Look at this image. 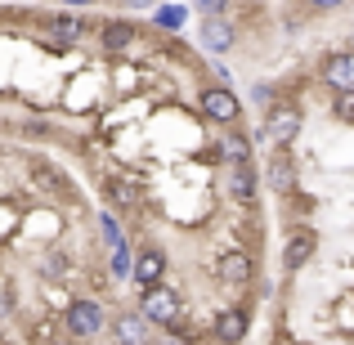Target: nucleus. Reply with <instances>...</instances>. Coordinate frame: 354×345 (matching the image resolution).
Masks as SVG:
<instances>
[{
  "label": "nucleus",
  "mask_w": 354,
  "mask_h": 345,
  "mask_svg": "<svg viewBox=\"0 0 354 345\" xmlns=\"http://www.w3.org/2000/svg\"><path fill=\"white\" fill-rule=\"evenodd\" d=\"M319 77H323V86H332V95H337V90H354V54L350 50L323 54Z\"/></svg>",
  "instance_id": "0eeeda50"
},
{
  "label": "nucleus",
  "mask_w": 354,
  "mask_h": 345,
  "mask_svg": "<svg viewBox=\"0 0 354 345\" xmlns=\"http://www.w3.org/2000/svg\"><path fill=\"white\" fill-rule=\"evenodd\" d=\"M265 184L278 198L296 193V166H292V157H287V148H274V157H269V166H265Z\"/></svg>",
  "instance_id": "1a4fd4ad"
},
{
  "label": "nucleus",
  "mask_w": 354,
  "mask_h": 345,
  "mask_svg": "<svg viewBox=\"0 0 354 345\" xmlns=\"http://www.w3.org/2000/svg\"><path fill=\"white\" fill-rule=\"evenodd\" d=\"M198 108H202V117L216 121V126H234L242 117V99L229 86H202L198 90Z\"/></svg>",
  "instance_id": "20e7f679"
},
{
  "label": "nucleus",
  "mask_w": 354,
  "mask_h": 345,
  "mask_svg": "<svg viewBox=\"0 0 354 345\" xmlns=\"http://www.w3.org/2000/svg\"><path fill=\"white\" fill-rule=\"evenodd\" d=\"M216 157H220L225 166L251 162V139H247V130H229V135H220V139H216Z\"/></svg>",
  "instance_id": "ddd939ff"
},
{
  "label": "nucleus",
  "mask_w": 354,
  "mask_h": 345,
  "mask_svg": "<svg viewBox=\"0 0 354 345\" xmlns=\"http://www.w3.org/2000/svg\"><path fill=\"white\" fill-rule=\"evenodd\" d=\"M225 5H229V0H193V9H198L202 18H220V14H225Z\"/></svg>",
  "instance_id": "4be33fe9"
},
{
  "label": "nucleus",
  "mask_w": 354,
  "mask_h": 345,
  "mask_svg": "<svg viewBox=\"0 0 354 345\" xmlns=\"http://www.w3.org/2000/svg\"><path fill=\"white\" fill-rule=\"evenodd\" d=\"M216 278H220L225 287H247L251 278H256V260H251V251H242V247L220 251V260H216Z\"/></svg>",
  "instance_id": "423d86ee"
},
{
  "label": "nucleus",
  "mask_w": 354,
  "mask_h": 345,
  "mask_svg": "<svg viewBox=\"0 0 354 345\" xmlns=\"http://www.w3.org/2000/svg\"><path fill=\"white\" fill-rule=\"evenodd\" d=\"M139 319H148L153 328H180L184 323V301L171 283H157L148 292H139Z\"/></svg>",
  "instance_id": "f257e3e1"
},
{
  "label": "nucleus",
  "mask_w": 354,
  "mask_h": 345,
  "mask_svg": "<svg viewBox=\"0 0 354 345\" xmlns=\"http://www.w3.org/2000/svg\"><path fill=\"white\" fill-rule=\"evenodd\" d=\"M121 5H126V9H135V14H153V9L162 5V0H121Z\"/></svg>",
  "instance_id": "b1692460"
},
{
  "label": "nucleus",
  "mask_w": 354,
  "mask_h": 345,
  "mask_svg": "<svg viewBox=\"0 0 354 345\" xmlns=\"http://www.w3.org/2000/svg\"><path fill=\"white\" fill-rule=\"evenodd\" d=\"M63 9H90V5H99V0H59Z\"/></svg>",
  "instance_id": "393cba45"
},
{
  "label": "nucleus",
  "mask_w": 354,
  "mask_h": 345,
  "mask_svg": "<svg viewBox=\"0 0 354 345\" xmlns=\"http://www.w3.org/2000/svg\"><path fill=\"white\" fill-rule=\"evenodd\" d=\"M153 23H157V32H180V27L189 23V9H184V5H157Z\"/></svg>",
  "instance_id": "a211bd4d"
},
{
  "label": "nucleus",
  "mask_w": 354,
  "mask_h": 345,
  "mask_svg": "<svg viewBox=\"0 0 354 345\" xmlns=\"http://www.w3.org/2000/svg\"><path fill=\"white\" fill-rule=\"evenodd\" d=\"M130 242H121L117 251H108V269H113V278H130Z\"/></svg>",
  "instance_id": "6ab92c4d"
},
{
  "label": "nucleus",
  "mask_w": 354,
  "mask_h": 345,
  "mask_svg": "<svg viewBox=\"0 0 354 345\" xmlns=\"http://www.w3.org/2000/svg\"><path fill=\"white\" fill-rule=\"evenodd\" d=\"M113 337H117V345H153V323L139 319V310L117 314L113 319Z\"/></svg>",
  "instance_id": "9d476101"
},
{
  "label": "nucleus",
  "mask_w": 354,
  "mask_h": 345,
  "mask_svg": "<svg viewBox=\"0 0 354 345\" xmlns=\"http://www.w3.org/2000/svg\"><path fill=\"white\" fill-rule=\"evenodd\" d=\"M310 256H314V238H310V233H296V238L287 242L283 269H287V274H296V269H301V265H305V260H310Z\"/></svg>",
  "instance_id": "dca6fc26"
},
{
  "label": "nucleus",
  "mask_w": 354,
  "mask_h": 345,
  "mask_svg": "<svg viewBox=\"0 0 354 345\" xmlns=\"http://www.w3.org/2000/svg\"><path fill=\"white\" fill-rule=\"evenodd\" d=\"M99 41H104V50H113V54L130 50V45H135V23H126V18H108V23L99 27Z\"/></svg>",
  "instance_id": "4468645a"
},
{
  "label": "nucleus",
  "mask_w": 354,
  "mask_h": 345,
  "mask_svg": "<svg viewBox=\"0 0 354 345\" xmlns=\"http://www.w3.org/2000/svg\"><path fill=\"white\" fill-rule=\"evenodd\" d=\"M301 126H305V113L296 104H274L265 113V126H260V139L269 148H292L301 139Z\"/></svg>",
  "instance_id": "f03ea898"
},
{
  "label": "nucleus",
  "mask_w": 354,
  "mask_h": 345,
  "mask_svg": "<svg viewBox=\"0 0 354 345\" xmlns=\"http://www.w3.org/2000/svg\"><path fill=\"white\" fill-rule=\"evenodd\" d=\"M50 32L59 36L63 45H72V41H81V36H86V23H81L77 14H54L50 18Z\"/></svg>",
  "instance_id": "f3484780"
},
{
  "label": "nucleus",
  "mask_w": 354,
  "mask_h": 345,
  "mask_svg": "<svg viewBox=\"0 0 354 345\" xmlns=\"http://www.w3.org/2000/svg\"><path fill=\"white\" fill-rule=\"evenodd\" d=\"M332 113L341 121H354V90H337V99H332Z\"/></svg>",
  "instance_id": "412c9836"
},
{
  "label": "nucleus",
  "mask_w": 354,
  "mask_h": 345,
  "mask_svg": "<svg viewBox=\"0 0 354 345\" xmlns=\"http://www.w3.org/2000/svg\"><path fill=\"white\" fill-rule=\"evenodd\" d=\"M247 328H251L247 310H225L216 323H211V337H216L220 345H238L242 337H247Z\"/></svg>",
  "instance_id": "f8f14e48"
},
{
  "label": "nucleus",
  "mask_w": 354,
  "mask_h": 345,
  "mask_svg": "<svg viewBox=\"0 0 354 345\" xmlns=\"http://www.w3.org/2000/svg\"><path fill=\"white\" fill-rule=\"evenodd\" d=\"M130 283H135L139 292L166 283V251L162 247H139L135 260H130Z\"/></svg>",
  "instance_id": "39448f33"
},
{
  "label": "nucleus",
  "mask_w": 354,
  "mask_h": 345,
  "mask_svg": "<svg viewBox=\"0 0 354 345\" xmlns=\"http://www.w3.org/2000/svg\"><path fill=\"white\" fill-rule=\"evenodd\" d=\"M198 45H202L207 54H229V50L238 45V32H234V23H229L225 14H220V18H202Z\"/></svg>",
  "instance_id": "6e6552de"
},
{
  "label": "nucleus",
  "mask_w": 354,
  "mask_h": 345,
  "mask_svg": "<svg viewBox=\"0 0 354 345\" xmlns=\"http://www.w3.org/2000/svg\"><path fill=\"white\" fill-rule=\"evenodd\" d=\"M63 328H68L77 341H90V337H99V332L108 328V310L99 301H90V296H81V301H72L68 310H63Z\"/></svg>",
  "instance_id": "7ed1b4c3"
},
{
  "label": "nucleus",
  "mask_w": 354,
  "mask_h": 345,
  "mask_svg": "<svg viewBox=\"0 0 354 345\" xmlns=\"http://www.w3.org/2000/svg\"><path fill=\"white\" fill-rule=\"evenodd\" d=\"M104 189H108V198H113L117 202V207L121 211H135L139 207V184H135V175H108V180H104Z\"/></svg>",
  "instance_id": "2eb2a0df"
},
{
  "label": "nucleus",
  "mask_w": 354,
  "mask_h": 345,
  "mask_svg": "<svg viewBox=\"0 0 354 345\" xmlns=\"http://www.w3.org/2000/svg\"><path fill=\"white\" fill-rule=\"evenodd\" d=\"M256 184H260V175H256V166L251 162H242V166H229V180H225V189H229V198L242 202V207H251L256 202Z\"/></svg>",
  "instance_id": "9b49d317"
},
{
  "label": "nucleus",
  "mask_w": 354,
  "mask_h": 345,
  "mask_svg": "<svg viewBox=\"0 0 354 345\" xmlns=\"http://www.w3.org/2000/svg\"><path fill=\"white\" fill-rule=\"evenodd\" d=\"M99 233H104V242H108V251H117V247H121V242H126V238H121V229H117V220H113V216H108V211H99Z\"/></svg>",
  "instance_id": "aec40b11"
},
{
  "label": "nucleus",
  "mask_w": 354,
  "mask_h": 345,
  "mask_svg": "<svg viewBox=\"0 0 354 345\" xmlns=\"http://www.w3.org/2000/svg\"><path fill=\"white\" fill-rule=\"evenodd\" d=\"M346 0H305V9H314V14H332V9H341Z\"/></svg>",
  "instance_id": "5701e85b"
}]
</instances>
